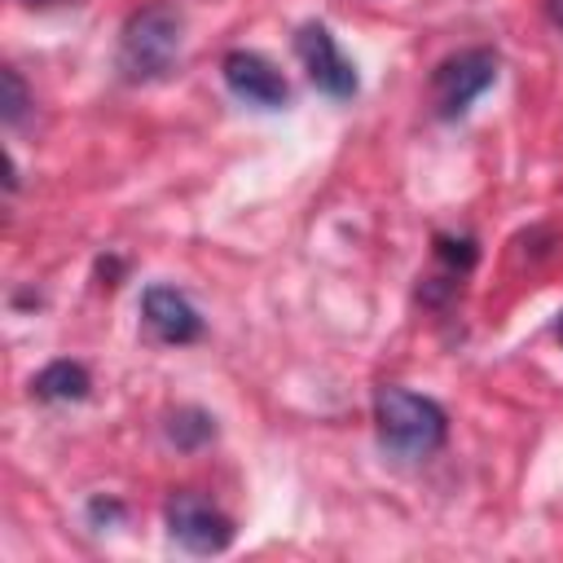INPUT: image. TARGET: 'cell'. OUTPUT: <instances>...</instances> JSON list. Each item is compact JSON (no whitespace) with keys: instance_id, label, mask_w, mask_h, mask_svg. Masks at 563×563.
<instances>
[{"instance_id":"obj_6","label":"cell","mask_w":563,"mask_h":563,"mask_svg":"<svg viewBox=\"0 0 563 563\" xmlns=\"http://www.w3.org/2000/svg\"><path fill=\"white\" fill-rule=\"evenodd\" d=\"M220 70H224L229 92H238L242 101H251V106H260V110H282L286 97H290L282 70H277L273 62H264L260 53H251V48H233V53L220 62Z\"/></svg>"},{"instance_id":"obj_8","label":"cell","mask_w":563,"mask_h":563,"mask_svg":"<svg viewBox=\"0 0 563 563\" xmlns=\"http://www.w3.org/2000/svg\"><path fill=\"white\" fill-rule=\"evenodd\" d=\"M88 387H92V378H88V369H84L79 361H48V365L31 378V391H35L40 400H84Z\"/></svg>"},{"instance_id":"obj_12","label":"cell","mask_w":563,"mask_h":563,"mask_svg":"<svg viewBox=\"0 0 563 563\" xmlns=\"http://www.w3.org/2000/svg\"><path fill=\"white\" fill-rule=\"evenodd\" d=\"M22 4H31V9H53V4H70V0H22Z\"/></svg>"},{"instance_id":"obj_11","label":"cell","mask_w":563,"mask_h":563,"mask_svg":"<svg viewBox=\"0 0 563 563\" xmlns=\"http://www.w3.org/2000/svg\"><path fill=\"white\" fill-rule=\"evenodd\" d=\"M545 13H550V22L563 26V0H545Z\"/></svg>"},{"instance_id":"obj_13","label":"cell","mask_w":563,"mask_h":563,"mask_svg":"<svg viewBox=\"0 0 563 563\" xmlns=\"http://www.w3.org/2000/svg\"><path fill=\"white\" fill-rule=\"evenodd\" d=\"M559 334H563V321H559Z\"/></svg>"},{"instance_id":"obj_4","label":"cell","mask_w":563,"mask_h":563,"mask_svg":"<svg viewBox=\"0 0 563 563\" xmlns=\"http://www.w3.org/2000/svg\"><path fill=\"white\" fill-rule=\"evenodd\" d=\"M167 532L172 541H180L189 554H220L233 545V523L229 515H220L211 501H202L198 493H176L167 501Z\"/></svg>"},{"instance_id":"obj_7","label":"cell","mask_w":563,"mask_h":563,"mask_svg":"<svg viewBox=\"0 0 563 563\" xmlns=\"http://www.w3.org/2000/svg\"><path fill=\"white\" fill-rule=\"evenodd\" d=\"M141 312L150 321V330L163 339V343H194L202 334V317L198 308L176 290V286H150L141 295Z\"/></svg>"},{"instance_id":"obj_1","label":"cell","mask_w":563,"mask_h":563,"mask_svg":"<svg viewBox=\"0 0 563 563\" xmlns=\"http://www.w3.org/2000/svg\"><path fill=\"white\" fill-rule=\"evenodd\" d=\"M374 422H378L383 444L396 457H405V462L431 457L444 444V435H449L444 409L431 396H418V391H405V387H378V396H374Z\"/></svg>"},{"instance_id":"obj_10","label":"cell","mask_w":563,"mask_h":563,"mask_svg":"<svg viewBox=\"0 0 563 563\" xmlns=\"http://www.w3.org/2000/svg\"><path fill=\"white\" fill-rule=\"evenodd\" d=\"M0 84H4V123H18L22 114H26V106H31V97H26V84H22V75L13 70V66H4L0 70Z\"/></svg>"},{"instance_id":"obj_2","label":"cell","mask_w":563,"mask_h":563,"mask_svg":"<svg viewBox=\"0 0 563 563\" xmlns=\"http://www.w3.org/2000/svg\"><path fill=\"white\" fill-rule=\"evenodd\" d=\"M180 35H185V18L172 0H154V4L136 9L119 31V70L128 79L167 75L180 53Z\"/></svg>"},{"instance_id":"obj_5","label":"cell","mask_w":563,"mask_h":563,"mask_svg":"<svg viewBox=\"0 0 563 563\" xmlns=\"http://www.w3.org/2000/svg\"><path fill=\"white\" fill-rule=\"evenodd\" d=\"M295 48H299V57H303V66H308V79H312L325 97H352V92H356V66L339 53L334 35H330L321 22L299 26Z\"/></svg>"},{"instance_id":"obj_3","label":"cell","mask_w":563,"mask_h":563,"mask_svg":"<svg viewBox=\"0 0 563 563\" xmlns=\"http://www.w3.org/2000/svg\"><path fill=\"white\" fill-rule=\"evenodd\" d=\"M493 79H497V53H488V48H462L457 57H444L431 70V92H435L440 119H457L484 88H493Z\"/></svg>"},{"instance_id":"obj_9","label":"cell","mask_w":563,"mask_h":563,"mask_svg":"<svg viewBox=\"0 0 563 563\" xmlns=\"http://www.w3.org/2000/svg\"><path fill=\"white\" fill-rule=\"evenodd\" d=\"M167 435H172L176 449L194 453V449H202V444L216 435V422H211V413H202V409H176V413L167 418Z\"/></svg>"}]
</instances>
